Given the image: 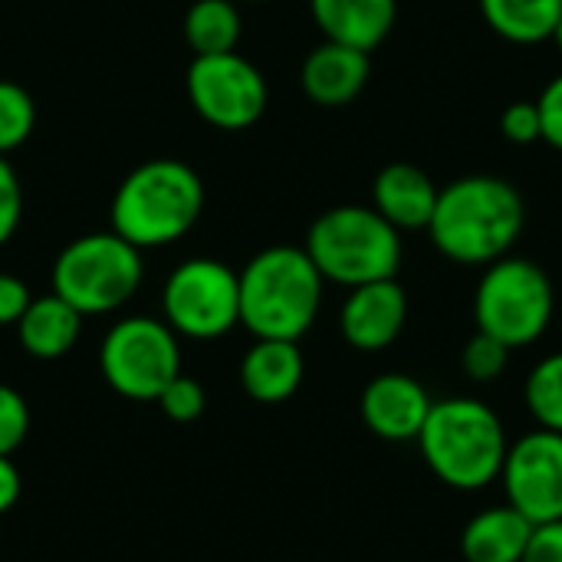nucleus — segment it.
<instances>
[{"label": "nucleus", "instance_id": "obj_28", "mask_svg": "<svg viewBox=\"0 0 562 562\" xmlns=\"http://www.w3.org/2000/svg\"><path fill=\"white\" fill-rule=\"evenodd\" d=\"M23 214V188L13 165L0 155V247L13 237Z\"/></svg>", "mask_w": 562, "mask_h": 562}, {"label": "nucleus", "instance_id": "obj_24", "mask_svg": "<svg viewBox=\"0 0 562 562\" xmlns=\"http://www.w3.org/2000/svg\"><path fill=\"white\" fill-rule=\"evenodd\" d=\"M464 372L474 379V382H494L504 375L507 362H510V346H504L501 339L487 336V333H474L464 346Z\"/></svg>", "mask_w": 562, "mask_h": 562}, {"label": "nucleus", "instance_id": "obj_1", "mask_svg": "<svg viewBox=\"0 0 562 562\" xmlns=\"http://www.w3.org/2000/svg\"><path fill=\"white\" fill-rule=\"evenodd\" d=\"M524 198L510 181L468 175L438 191L428 234L448 260L487 267L510 254L524 231Z\"/></svg>", "mask_w": 562, "mask_h": 562}, {"label": "nucleus", "instance_id": "obj_9", "mask_svg": "<svg viewBox=\"0 0 562 562\" xmlns=\"http://www.w3.org/2000/svg\"><path fill=\"white\" fill-rule=\"evenodd\" d=\"M165 323L188 339H217L240 323L237 273L211 257L184 260L161 293Z\"/></svg>", "mask_w": 562, "mask_h": 562}, {"label": "nucleus", "instance_id": "obj_29", "mask_svg": "<svg viewBox=\"0 0 562 562\" xmlns=\"http://www.w3.org/2000/svg\"><path fill=\"white\" fill-rule=\"evenodd\" d=\"M540 109V125H543V142L562 151V72L547 82V89L537 99Z\"/></svg>", "mask_w": 562, "mask_h": 562}, {"label": "nucleus", "instance_id": "obj_17", "mask_svg": "<svg viewBox=\"0 0 562 562\" xmlns=\"http://www.w3.org/2000/svg\"><path fill=\"white\" fill-rule=\"evenodd\" d=\"M244 392L254 402L277 405L296 395L303 382V352L290 339H257L240 362Z\"/></svg>", "mask_w": 562, "mask_h": 562}, {"label": "nucleus", "instance_id": "obj_19", "mask_svg": "<svg viewBox=\"0 0 562 562\" xmlns=\"http://www.w3.org/2000/svg\"><path fill=\"white\" fill-rule=\"evenodd\" d=\"M79 329H82V313L56 293L30 300L26 313L16 323L20 346L43 362L66 356L76 346Z\"/></svg>", "mask_w": 562, "mask_h": 562}, {"label": "nucleus", "instance_id": "obj_14", "mask_svg": "<svg viewBox=\"0 0 562 562\" xmlns=\"http://www.w3.org/2000/svg\"><path fill=\"white\" fill-rule=\"evenodd\" d=\"M369 72H372L369 53L326 40L303 59L300 82H303V92L316 105L339 109V105H349L366 89Z\"/></svg>", "mask_w": 562, "mask_h": 562}, {"label": "nucleus", "instance_id": "obj_12", "mask_svg": "<svg viewBox=\"0 0 562 562\" xmlns=\"http://www.w3.org/2000/svg\"><path fill=\"white\" fill-rule=\"evenodd\" d=\"M405 323H408V293L395 277L352 286L339 313V329L346 342L362 352L389 349L402 336Z\"/></svg>", "mask_w": 562, "mask_h": 562}, {"label": "nucleus", "instance_id": "obj_7", "mask_svg": "<svg viewBox=\"0 0 562 562\" xmlns=\"http://www.w3.org/2000/svg\"><path fill=\"white\" fill-rule=\"evenodd\" d=\"M553 310V283L547 270L527 257L507 254L487 263L474 293L477 329L501 339L510 349L533 346L550 329Z\"/></svg>", "mask_w": 562, "mask_h": 562}, {"label": "nucleus", "instance_id": "obj_34", "mask_svg": "<svg viewBox=\"0 0 562 562\" xmlns=\"http://www.w3.org/2000/svg\"><path fill=\"white\" fill-rule=\"evenodd\" d=\"M250 3H257V0H250Z\"/></svg>", "mask_w": 562, "mask_h": 562}, {"label": "nucleus", "instance_id": "obj_32", "mask_svg": "<svg viewBox=\"0 0 562 562\" xmlns=\"http://www.w3.org/2000/svg\"><path fill=\"white\" fill-rule=\"evenodd\" d=\"M16 501H20V471L7 454H0V514H7Z\"/></svg>", "mask_w": 562, "mask_h": 562}, {"label": "nucleus", "instance_id": "obj_5", "mask_svg": "<svg viewBox=\"0 0 562 562\" xmlns=\"http://www.w3.org/2000/svg\"><path fill=\"white\" fill-rule=\"evenodd\" d=\"M310 260L323 280L342 286H362L392 280L402 267V237L375 207L342 204L319 214L306 234Z\"/></svg>", "mask_w": 562, "mask_h": 562}, {"label": "nucleus", "instance_id": "obj_6", "mask_svg": "<svg viewBox=\"0 0 562 562\" xmlns=\"http://www.w3.org/2000/svg\"><path fill=\"white\" fill-rule=\"evenodd\" d=\"M142 250L115 231L76 237L53 263V293L82 316L125 306L142 286Z\"/></svg>", "mask_w": 562, "mask_h": 562}, {"label": "nucleus", "instance_id": "obj_21", "mask_svg": "<svg viewBox=\"0 0 562 562\" xmlns=\"http://www.w3.org/2000/svg\"><path fill=\"white\" fill-rule=\"evenodd\" d=\"M184 40L194 56L234 53L240 43V10L234 0H198L184 13Z\"/></svg>", "mask_w": 562, "mask_h": 562}, {"label": "nucleus", "instance_id": "obj_15", "mask_svg": "<svg viewBox=\"0 0 562 562\" xmlns=\"http://www.w3.org/2000/svg\"><path fill=\"white\" fill-rule=\"evenodd\" d=\"M435 204H438V188L422 168H415L408 161H395L375 175L372 207L392 227H398V231H422L425 227L428 231Z\"/></svg>", "mask_w": 562, "mask_h": 562}, {"label": "nucleus", "instance_id": "obj_13", "mask_svg": "<svg viewBox=\"0 0 562 562\" xmlns=\"http://www.w3.org/2000/svg\"><path fill=\"white\" fill-rule=\"evenodd\" d=\"M431 405L435 402L418 379L385 372L362 392V422L382 441H418Z\"/></svg>", "mask_w": 562, "mask_h": 562}, {"label": "nucleus", "instance_id": "obj_22", "mask_svg": "<svg viewBox=\"0 0 562 562\" xmlns=\"http://www.w3.org/2000/svg\"><path fill=\"white\" fill-rule=\"evenodd\" d=\"M524 398L540 428L562 435V352H553L533 366Z\"/></svg>", "mask_w": 562, "mask_h": 562}, {"label": "nucleus", "instance_id": "obj_30", "mask_svg": "<svg viewBox=\"0 0 562 562\" xmlns=\"http://www.w3.org/2000/svg\"><path fill=\"white\" fill-rule=\"evenodd\" d=\"M520 562H562V520L537 524Z\"/></svg>", "mask_w": 562, "mask_h": 562}, {"label": "nucleus", "instance_id": "obj_27", "mask_svg": "<svg viewBox=\"0 0 562 562\" xmlns=\"http://www.w3.org/2000/svg\"><path fill=\"white\" fill-rule=\"evenodd\" d=\"M501 132L514 145H533V142H540L543 138V125H540L537 102H527V99L510 102L504 109V115H501Z\"/></svg>", "mask_w": 562, "mask_h": 562}, {"label": "nucleus", "instance_id": "obj_10", "mask_svg": "<svg viewBox=\"0 0 562 562\" xmlns=\"http://www.w3.org/2000/svg\"><path fill=\"white\" fill-rule=\"evenodd\" d=\"M184 82L194 112L227 132L250 128L267 109V79L240 53L194 56Z\"/></svg>", "mask_w": 562, "mask_h": 562}, {"label": "nucleus", "instance_id": "obj_25", "mask_svg": "<svg viewBox=\"0 0 562 562\" xmlns=\"http://www.w3.org/2000/svg\"><path fill=\"white\" fill-rule=\"evenodd\" d=\"M155 402H158V408H161L171 422L188 425V422L201 418L207 395H204V389H201V382H198V379H191V375L178 372V375L161 389V395H158Z\"/></svg>", "mask_w": 562, "mask_h": 562}, {"label": "nucleus", "instance_id": "obj_18", "mask_svg": "<svg viewBox=\"0 0 562 562\" xmlns=\"http://www.w3.org/2000/svg\"><path fill=\"white\" fill-rule=\"evenodd\" d=\"M530 533L533 524L510 504L487 507L464 527L461 553L468 562H520Z\"/></svg>", "mask_w": 562, "mask_h": 562}, {"label": "nucleus", "instance_id": "obj_2", "mask_svg": "<svg viewBox=\"0 0 562 562\" xmlns=\"http://www.w3.org/2000/svg\"><path fill=\"white\" fill-rule=\"evenodd\" d=\"M204 207L198 171L178 158H151L125 175L112 198V231L132 247H165L181 240Z\"/></svg>", "mask_w": 562, "mask_h": 562}, {"label": "nucleus", "instance_id": "obj_4", "mask_svg": "<svg viewBox=\"0 0 562 562\" xmlns=\"http://www.w3.org/2000/svg\"><path fill=\"white\" fill-rule=\"evenodd\" d=\"M418 448L438 481L454 491H481L501 477L510 441L491 405L477 398H445L431 405Z\"/></svg>", "mask_w": 562, "mask_h": 562}, {"label": "nucleus", "instance_id": "obj_8", "mask_svg": "<svg viewBox=\"0 0 562 562\" xmlns=\"http://www.w3.org/2000/svg\"><path fill=\"white\" fill-rule=\"evenodd\" d=\"M99 369L119 395L132 402H155L181 372L178 333L151 316H128L105 333Z\"/></svg>", "mask_w": 562, "mask_h": 562}, {"label": "nucleus", "instance_id": "obj_3", "mask_svg": "<svg viewBox=\"0 0 562 562\" xmlns=\"http://www.w3.org/2000/svg\"><path fill=\"white\" fill-rule=\"evenodd\" d=\"M240 323L257 339L296 342L319 313L323 273L303 247H267L240 273Z\"/></svg>", "mask_w": 562, "mask_h": 562}, {"label": "nucleus", "instance_id": "obj_20", "mask_svg": "<svg viewBox=\"0 0 562 562\" xmlns=\"http://www.w3.org/2000/svg\"><path fill=\"white\" fill-rule=\"evenodd\" d=\"M487 26L520 46L553 40L562 16V0H481Z\"/></svg>", "mask_w": 562, "mask_h": 562}, {"label": "nucleus", "instance_id": "obj_31", "mask_svg": "<svg viewBox=\"0 0 562 562\" xmlns=\"http://www.w3.org/2000/svg\"><path fill=\"white\" fill-rule=\"evenodd\" d=\"M30 286L13 277V273H0V326H16L20 316L30 306Z\"/></svg>", "mask_w": 562, "mask_h": 562}, {"label": "nucleus", "instance_id": "obj_16", "mask_svg": "<svg viewBox=\"0 0 562 562\" xmlns=\"http://www.w3.org/2000/svg\"><path fill=\"white\" fill-rule=\"evenodd\" d=\"M313 20L326 40L372 53L395 26V0H310Z\"/></svg>", "mask_w": 562, "mask_h": 562}, {"label": "nucleus", "instance_id": "obj_23", "mask_svg": "<svg viewBox=\"0 0 562 562\" xmlns=\"http://www.w3.org/2000/svg\"><path fill=\"white\" fill-rule=\"evenodd\" d=\"M33 125H36L33 95L16 82L0 79V155L20 148L30 138Z\"/></svg>", "mask_w": 562, "mask_h": 562}, {"label": "nucleus", "instance_id": "obj_33", "mask_svg": "<svg viewBox=\"0 0 562 562\" xmlns=\"http://www.w3.org/2000/svg\"><path fill=\"white\" fill-rule=\"evenodd\" d=\"M553 40H557V46L562 49V16H560V23H557V30H553Z\"/></svg>", "mask_w": 562, "mask_h": 562}, {"label": "nucleus", "instance_id": "obj_11", "mask_svg": "<svg viewBox=\"0 0 562 562\" xmlns=\"http://www.w3.org/2000/svg\"><path fill=\"white\" fill-rule=\"evenodd\" d=\"M504 494L533 527L562 520V435L537 428L507 448L501 468Z\"/></svg>", "mask_w": 562, "mask_h": 562}, {"label": "nucleus", "instance_id": "obj_26", "mask_svg": "<svg viewBox=\"0 0 562 562\" xmlns=\"http://www.w3.org/2000/svg\"><path fill=\"white\" fill-rule=\"evenodd\" d=\"M30 435V408L23 395L10 385H0V454H13Z\"/></svg>", "mask_w": 562, "mask_h": 562}]
</instances>
